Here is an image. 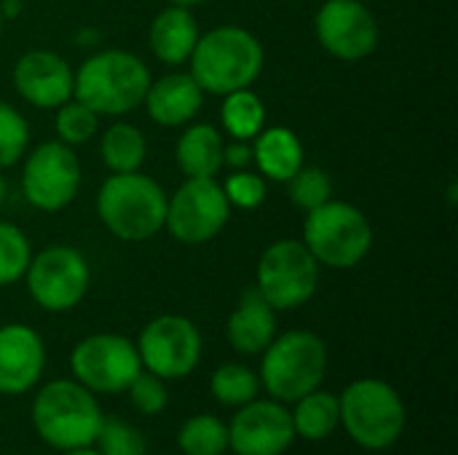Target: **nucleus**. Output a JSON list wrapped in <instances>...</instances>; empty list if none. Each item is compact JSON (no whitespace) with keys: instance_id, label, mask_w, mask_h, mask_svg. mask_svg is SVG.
<instances>
[{"instance_id":"f257e3e1","label":"nucleus","mask_w":458,"mask_h":455,"mask_svg":"<svg viewBox=\"0 0 458 455\" xmlns=\"http://www.w3.org/2000/svg\"><path fill=\"white\" fill-rule=\"evenodd\" d=\"M191 75L204 94L225 97L239 88H250L266 64L263 43L239 24H223L204 35L191 54Z\"/></svg>"},{"instance_id":"f03ea898","label":"nucleus","mask_w":458,"mask_h":455,"mask_svg":"<svg viewBox=\"0 0 458 455\" xmlns=\"http://www.w3.org/2000/svg\"><path fill=\"white\" fill-rule=\"evenodd\" d=\"M148 64L123 48H105L89 56L72 78V97L97 115H129L150 86Z\"/></svg>"},{"instance_id":"7ed1b4c3","label":"nucleus","mask_w":458,"mask_h":455,"mask_svg":"<svg viewBox=\"0 0 458 455\" xmlns=\"http://www.w3.org/2000/svg\"><path fill=\"white\" fill-rule=\"evenodd\" d=\"M102 418L105 416L94 400V392L81 386L75 378L51 381L32 400L35 434L59 453L94 445Z\"/></svg>"},{"instance_id":"20e7f679","label":"nucleus","mask_w":458,"mask_h":455,"mask_svg":"<svg viewBox=\"0 0 458 455\" xmlns=\"http://www.w3.org/2000/svg\"><path fill=\"white\" fill-rule=\"evenodd\" d=\"M97 215L115 239L148 241L164 228L166 193L142 172L110 174L97 193Z\"/></svg>"},{"instance_id":"39448f33","label":"nucleus","mask_w":458,"mask_h":455,"mask_svg":"<svg viewBox=\"0 0 458 455\" xmlns=\"http://www.w3.org/2000/svg\"><path fill=\"white\" fill-rule=\"evenodd\" d=\"M327 375V346L309 330H290L276 335L260 362V386L271 400L293 405L309 392L319 389Z\"/></svg>"},{"instance_id":"423d86ee","label":"nucleus","mask_w":458,"mask_h":455,"mask_svg":"<svg viewBox=\"0 0 458 455\" xmlns=\"http://www.w3.org/2000/svg\"><path fill=\"white\" fill-rule=\"evenodd\" d=\"M341 426L365 451H389L405 432V402L400 392L381 378H360L338 397Z\"/></svg>"},{"instance_id":"0eeeda50","label":"nucleus","mask_w":458,"mask_h":455,"mask_svg":"<svg viewBox=\"0 0 458 455\" xmlns=\"http://www.w3.org/2000/svg\"><path fill=\"white\" fill-rule=\"evenodd\" d=\"M301 241L319 265L346 271L360 265L373 249V225L354 204L330 198L306 212Z\"/></svg>"},{"instance_id":"6e6552de","label":"nucleus","mask_w":458,"mask_h":455,"mask_svg":"<svg viewBox=\"0 0 458 455\" xmlns=\"http://www.w3.org/2000/svg\"><path fill=\"white\" fill-rule=\"evenodd\" d=\"M319 263L301 239H279L268 244L255 268V290L274 311H295L306 306L319 287Z\"/></svg>"},{"instance_id":"1a4fd4ad","label":"nucleus","mask_w":458,"mask_h":455,"mask_svg":"<svg viewBox=\"0 0 458 455\" xmlns=\"http://www.w3.org/2000/svg\"><path fill=\"white\" fill-rule=\"evenodd\" d=\"M231 217V204L215 177H188L166 196L164 228L180 244L196 247L212 241Z\"/></svg>"},{"instance_id":"9d476101","label":"nucleus","mask_w":458,"mask_h":455,"mask_svg":"<svg viewBox=\"0 0 458 455\" xmlns=\"http://www.w3.org/2000/svg\"><path fill=\"white\" fill-rule=\"evenodd\" d=\"M24 282L30 298L43 311L64 314L86 298L91 284V271L78 249L56 244L32 255Z\"/></svg>"},{"instance_id":"9b49d317","label":"nucleus","mask_w":458,"mask_h":455,"mask_svg":"<svg viewBox=\"0 0 458 455\" xmlns=\"http://www.w3.org/2000/svg\"><path fill=\"white\" fill-rule=\"evenodd\" d=\"M142 370L158 375L161 381L188 378L201 362V333L180 314H161L145 324L140 341L134 343Z\"/></svg>"},{"instance_id":"f8f14e48","label":"nucleus","mask_w":458,"mask_h":455,"mask_svg":"<svg viewBox=\"0 0 458 455\" xmlns=\"http://www.w3.org/2000/svg\"><path fill=\"white\" fill-rule=\"evenodd\" d=\"M72 378L94 394H121L142 373L137 346L113 333L83 338L70 354Z\"/></svg>"},{"instance_id":"ddd939ff","label":"nucleus","mask_w":458,"mask_h":455,"mask_svg":"<svg viewBox=\"0 0 458 455\" xmlns=\"http://www.w3.org/2000/svg\"><path fill=\"white\" fill-rule=\"evenodd\" d=\"M81 161L70 145L54 139L30 150L21 169V193L40 212H62L81 190Z\"/></svg>"},{"instance_id":"4468645a","label":"nucleus","mask_w":458,"mask_h":455,"mask_svg":"<svg viewBox=\"0 0 458 455\" xmlns=\"http://www.w3.org/2000/svg\"><path fill=\"white\" fill-rule=\"evenodd\" d=\"M319 46L344 62H360L378 48V21L368 3L325 0L314 19Z\"/></svg>"},{"instance_id":"2eb2a0df","label":"nucleus","mask_w":458,"mask_h":455,"mask_svg":"<svg viewBox=\"0 0 458 455\" xmlns=\"http://www.w3.org/2000/svg\"><path fill=\"white\" fill-rule=\"evenodd\" d=\"M295 440L293 416L276 400H252L228 424V451L236 455H282Z\"/></svg>"},{"instance_id":"dca6fc26","label":"nucleus","mask_w":458,"mask_h":455,"mask_svg":"<svg viewBox=\"0 0 458 455\" xmlns=\"http://www.w3.org/2000/svg\"><path fill=\"white\" fill-rule=\"evenodd\" d=\"M72 67L64 56L48 48H32L13 64L16 94L40 110H56L72 97Z\"/></svg>"},{"instance_id":"f3484780","label":"nucleus","mask_w":458,"mask_h":455,"mask_svg":"<svg viewBox=\"0 0 458 455\" xmlns=\"http://www.w3.org/2000/svg\"><path fill=\"white\" fill-rule=\"evenodd\" d=\"M46 346L43 338L27 324L0 327V394H27L43 375Z\"/></svg>"},{"instance_id":"a211bd4d","label":"nucleus","mask_w":458,"mask_h":455,"mask_svg":"<svg viewBox=\"0 0 458 455\" xmlns=\"http://www.w3.org/2000/svg\"><path fill=\"white\" fill-rule=\"evenodd\" d=\"M201 102H204V91L191 72H169L158 80H150L142 99L150 121L166 129L182 126L191 118H196Z\"/></svg>"},{"instance_id":"6ab92c4d","label":"nucleus","mask_w":458,"mask_h":455,"mask_svg":"<svg viewBox=\"0 0 458 455\" xmlns=\"http://www.w3.org/2000/svg\"><path fill=\"white\" fill-rule=\"evenodd\" d=\"M225 333L236 354L258 357L276 338V311L255 287H250L242 292L236 308L231 311Z\"/></svg>"},{"instance_id":"aec40b11","label":"nucleus","mask_w":458,"mask_h":455,"mask_svg":"<svg viewBox=\"0 0 458 455\" xmlns=\"http://www.w3.org/2000/svg\"><path fill=\"white\" fill-rule=\"evenodd\" d=\"M199 21L191 13L188 5H166L164 11L156 13L148 29V43L150 51L158 62L164 64H182L191 59L196 43H199Z\"/></svg>"},{"instance_id":"412c9836","label":"nucleus","mask_w":458,"mask_h":455,"mask_svg":"<svg viewBox=\"0 0 458 455\" xmlns=\"http://www.w3.org/2000/svg\"><path fill=\"white\" fill-rule=\"evenodd\" d=\"M252 164L258 166L263 180L287 182L306 164L303 142L287 126H263L252 145Z\"/></svg>"},{"instance_id":"4be33fe9","label":"nucleus","mask_w":458,"mask_h":455,"mask_svg":"<svg viewBox=\"0 0 458 455\" xmlns=\"http://www.w3.org/2000/svg\"><path fill=\"white\" fill-rule=\"evenodd\" d=\"M223 134L212 123H193L180 134L174 158L185 177H217L223 169Z\"/></svg>"},{"instance_id":"5701e85b","label":"nucleus","mask_w":458,"mask_h":455,"mask_svg":"<svg viewBox=\"0 0 458 455\" xmlns=\"http://www.w3.org/2000/svg\"><path fill=\"white\" fill-rule=\"evenodd\" d=\"M293 405H295V410L290 416H293L295 437H303L309 442H322L341 426L338 397L330 392L314 389L306 397L295 400Z\"/></svg>"},{"instance_id":"b1692460","label":"nucleus","mask_w":458,"mask_h":455,"mask_svg":"<svg viewBox=\"0 0 458 455\" xmlns=\"http://www.w3.org/2000/svg\"><path fill=\"white\" fill-rule=\"evenodd\" d=\"M99 153H102L105 166L113 174L140 172L145 158H148V139H145V134L134 123L115 121L113 126H107L102 131Z\"/></svg>"},{"instance_id":"393cba45","label":"nucleus","mask_w":458,"mask_h":455,"mask_svg":"<svg viewBox=\"0 0 458 455\" xmlns=\"http://www.w3.org/2000/svg\"><path fill=\"white\" fill-rule=\"evenodd\" d=\"M223 129L233 139L252 142L263 126H266V105L252 88H239L223 97V110H220Z\"/></svg>"},{"instance_id":"a878e982","label":"nucleus","mask_w":458,"mask_h":455,"mask_svg":"<svg viewBox=\"0 0 458 455\" xmlns=\"http://www.w3.org/2000/svg\"><path fill=\"white\" fill-rule=\"evenodd\" d=\"M177 448L182 455H223L228 451V426L212 416H191L177 432Z\"/></svg>"},{"instance_id":"bb28decb","label":"nucleus","mask_w":458,"mask_h":455,"mask_svg":"<svg viewBox=\"0 0 458 455\" xmlns=\"http://www.w3.org/2000/svg\"><path fill=\"white\" fill-rule=\"evenodd\" d=\"M258 392H260V378L239 362H228L217 367L209 378V394L223 408H242L252 402Z\"/></svg>"},{"instance_id":"cd10ccee","label":"nucleus","mask_w":458,"mask_h":455,"mask_svg":"<svg viewBox=\"0 0 458 455\" xmlns=\"http://www.w3.org/2000/svg\"><path fill=\"white\" fill-rule=\"evenodd\" d=\"M30 260H32V244L27 233L13 223L0 220V287L24 279Z\"/></svg>"},{"instance_id":"c85d7f7f","label":"nucleus","mask_w":458,"mask_h":455,"mask_svg":"<svg viewBox=\"0 0 458 455\" xmlns=\"http://www.w3.org/2000/svg\"><path fill=\"white\" fill-rule=\"evenodd\" d=\"M54 126H56V137L59 142L75 147V145H86L97 129H99V115L86 107L83 102H78L75 97H70L64 105L56 107V118H54Z\"/></svg>"},{"instance_id":"c756f323","label":"nucleus","mask_w":458,"mask_h":455,"mask_svg":"<svg viewBox=\"0 0 458 455\" xmlns=\"http://www.w3.org/2000/svg\"><path fill=\"white\" fill-rule=\"evenodd\" d=\"M287 185H290L293 204L298 209H303V212H311V209H317V206H322L325 201L333 198V182H330V177H327V172L322 166H311V164L306 166L303 164L287 180Z\"/></svg>"},{"instance_id":"7c9ffc66","label":"nucleus","mask_w":458,"mask_h":455,"mask_svg":"<svg viewBox=\"0 0 458 455\" xmlns=\"http://www.w3.org/2000/svg\"><path fill=\"white\" fill-rule=\"evenodd\" d=\"M27 147H30L27 118L8 102H0V169L21 161Z\"/></svg>"},{"instance_id":"2f4dec72","label":"nucleus","mask_w":458,"mask_h":455,"mask_svg":"<svg viewBox=\"0 0 458 455\" xmlns=\"http://www.w3.org/2000/svg\"><path fill=\"white\" fill-rule=\"evenodd\" d=\"M94 445L99 455H148V442L142 432H137L121 418H102Z\"/></svg>"},{"instance_id":"473e14b6","label":"nucleus","mask_w":458,"mask_h":455,"mask_svg":"<svg viewBox=\"0 0 458 455\" xmlns=\"http://www.w3.org/2000/svg\"><path fill=\"white\" fill-rule=\"evenodd\" d=\"M223 193H225V198H228L231 206L244 209V212H252V209H258L266 201L268 185H266V180L260 174L247 172V169H239V172H233V174L225 177Z\"/></svg>"},{"instance_id":"72a5a7b5","label":"nucleus","mask_w":458,"mask_h":455,"mask_svg":"<svg viewBox=\"0 0 458 455\" xmlns=\"http://www.w3.org/2000/svg\"><path fill=\"white\" fill-rule=\"evenodd\" d=\"M129 400L134 405L137 413L142 416H158L166 410L169 405V392H166V381H161L158 375L142 370L131 383H129Z\"/></svg>"},{"instance_id":"f704fd0d","label":"nucleus","mask_w":458,"mask_h":455,"mask_svg":"<svg viewBox=\"0 0 458 455\" xmlns=\"http://www.w3.org/2000/svg\"><path fill=\"white\" fill-rule=\"evenodd\" d=\"M223 164H225L228 169H233V172L247 169V166L252 164V147H250V142L233 139L231 145H225V147H223Z\"/></svg>"},{"instance_id":"c9c22d12","label":"nucleus","mask_w":458,"mask_h":455,"mask_svg":"<svg viewBox=\"0 0 458 455\" xmlns=\"http://www.w3.org/2000/svg\"><path fill=\"white\" fill-rule=\"evenodd\" d=\"M0 5H3V13H8V16H13V13L19 11V5H21V0H0Z\"/></svg>"},{"instance_id":"e433bc0d","label":"nucleus","mask_w":458,"mask_h":455,"mask_svg":"<svg viewBox=\"0 0 458 455\" xmlns=\"http://www.w3.org/2000/svg\"><path fill=\"white\" fill-rule=\"evenodd\" d=\"M62 455H99V451H97L94 445H89V448H72V451H64Z\"/></svg>"},{"instance_id":"4c0bfd02","label":"nucleus","mask_w":458,"mask_h":455,"mask_svg":"<svg viewBox=\"0 0 458 455\" xmlns=\"http://www.w3.org/2000/svg\"><path fill=\"white\" fill-rule=\"evenodd\" d=\"M169 3H174V5H199V3H207V0H169Z\"/></svg>"},{"instance_id":"58836bf2","label":"nucleus","mask_w":458,"mask_h":455,"mask_svg":"<svg viewBox=\"0 0 458 455\" xmlns=\"http://www.w3.org/2000/svg\"><path fill=\"white\" fill-rule=\"evenodd\" d=\"M5 180H3V174H0V206H3V201H5Z\"/></svg>"},{"instance_id":"ea45409f","label":"nucleus","mask_w":458,"mask_h":455,"mask_svg":"<svg viewBox=\"0 0 458 455\" xmlns=\"http://www.w3.org/2000/svg\"><path fill=\"white\" fill-rule=\"evenodd\" d=\"M3 24H5V13H3V5H0V35H3Z\"/></svg>"},{"instance_id":"a19ab883","label":"nucleus","mask_w":458,"mask_h":455,"mask_svg":"<svg viewBox=\"0 0 458 455\" xmlns=\"http://www.w3.org/2000/svg\"><path fill=\"white\" fill-rule=\"evenodd\" d=\"M357 3H370V0H357Z\"/></svg>"}]
</instances>
